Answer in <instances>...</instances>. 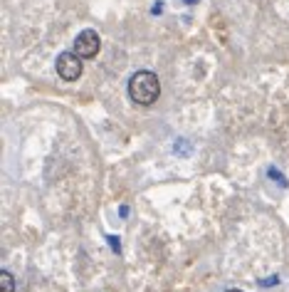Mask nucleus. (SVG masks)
Listing matches in <instances>:
<instances>
[{
    "instance_id": "1",
    "label": "nucleus",
    "mask_w": 289,
    "mask_h": 292,
    "mask_svg": "<svg viewBox=\"0 0 289 292\" xmlns=\"http://www.w3.org/2000/svg\"><path fill=\"white\" fill-rule=\"evenodd\" d=\"M161 94V82L151 70H139L136 74H131L129 79V97L131 102L141 104V107H151Z\"/></svg>"
},
{
    "instance_id": "2",
    "label": "nucleus",
    "mask_w": 289,
    "mask_h": 292,
    "mask_svg": "<svg viewBox=\"0 0 289 292\" xmlns=\"http://www.w3.org/2000/svg\"><path fill=\"white\" fill-rule=\"evenodd\" d=\"M99 47H101V40L94 30H82L77 37H74V52L82 57V60H92L99 55Z\"/></svg>"
},
{
    "instance_id": "3",
    "label": "nucleus",
    "mask_w": 289,
    "mask_h": 292,
    "mask_svg": "<svg viewBox=\"0 0 289 292\" xmlns=\"http://www.w3.org/2000/svg\"><path fill=\"white\" fill-rule=\"evenodd\" d=\"M82 57L77 52H62L57 57V74L65 79V82H74L82 77Z\"/></svg>"
},
{
    "instance_id": "4",
    "label": "nucleus",
    "mask_w": 289,
    "mask_h": 292,
    "mask_svg": "<svg viewBox=\"0 0 289 292\" xmlns=\"http://www.w3.org/2000/svg\"><path fill=\"white\" fill-rule=\"evenodd\" d=\"M0 292H15V278L7 270L0 273Z\"/></svg>"
},
{
    "instance_id": "5",
    "label": "nucleus",
    "mask_w": 289,
    "mask_h": 292,
    "mask_svg": "<svg viewBox=\"0 0 289 292\" xmlns=\"http://www.w3.org/2000/svg\"><path fill=\"white\" fill-rule=\"evenodd\" d=\"M270 176H272V178H275V181H280V183H282V186H287V181H285V178H282V173H280V171H275V168H270Z\"/></svg>"
},
{
    "instance_id": "6",
    "label": "nucleus",
    "mask_w": 289,
    "mask_h": 292,
    "mask_svg": "<svg viewBox=\"0 0 289 292\" xmlns=\"http://www.w3.org/2000/svg\"><path fill=\"white\" fill-rule=\"evenodd\" d=\"M109 243H111V248H114V253H119V250H121V243H119V240H116L114 235H109Z\"/></svg>"
},
{
    "instance_id": "7",
    "label": "nucleus",
    "mask_w": 289,
    "mask_h": 292,
    "mask_svg": "<svg viewBox=\"0 0 289 292\" xmlns=\"http://www.w3.org/2000/svg\"><path fill=\"white\" fill-rule=\"evenodd\" d=\"M173 151H176V153H178V151H181V153H188V144H186V142H181V144L176 142V148H173Z\"/></svg>"
},
{
    "instance_id": "8",
    "label": "nucleus",
    "mask_w": 289,
    "mask_h": 292,
    "mask_svg": "<svg viewBox=\"0 0 289 292\" xmlns=\"http://www.w3.org/2000/svg\"><path fill=\"white\" fill-rule=\"evenodd\" d=\"M275 283H280V278H272V280H265V283H262V285H265V288H272V285H275Z\"/></svg>"
},
{
    "instance_id": "9",
    "label": "nucleus",
    "mask_w": 289,
    "mask_h": 292,
    "mask_svg": "<svg viewBox=\"0 0 289 292\" xmlns=\"http://www.w3.org/2000/svg\"><path fill=\"white\" fill-rule=\"evenodd\" d=\"M186 2H188V5H195V2H200V0H186Z\"/></svg>"
},
{
    "instance_id": "10",
    "label": "nucleus",
    "mask_w": 289,
    "mask_h": 292,
    "mask_svg": "<svg viewBox=\"0 0 289 292\" xmlns=\"http://www.w3.org/2000/svg\"><path fill=\"white\" fill-rule=\"evenodd\" d=\"M225 292H242V290H237V288H230V290H225Z\"/></svg>"
}]
</instances>
